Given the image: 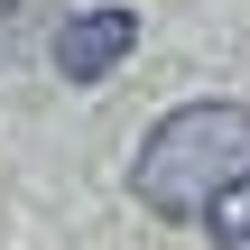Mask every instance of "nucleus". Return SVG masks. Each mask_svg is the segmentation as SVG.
Wrapping results in <instances>:
<instances>
[{"mask_svg": "<svg viewBox=\"0 0 250 250\" xmlns=\"http://www.w3.org/2000/svg\"><path fill=\"white\" fill-rule=\"evenodd\" d=\"M241 176H250V102H186L130 158V195L167 223H204L213 195Z\"/></svg>", "mask_w": 250, "mask_h": 250, "instance_id": "nucleus-1", "label": "nucleus"}, {"mask_svg": "<svg viewBox=\"0 0 250 250\" xmlns=\"http://www.w3.org/2000/svg\"><path fill=\"white\" fill-rule=\"evenodd\" d=\"M130 46H139V9H74L56 28V74L65 83H102Z\"/></svg>", "mask_w": 250, "mask_h": 250, "instance_id": "nucleus-2", "label": "nucleus"}, {"mask_svg": "<svg viewBox=\"0 0 250 250\" xmlns=\"http://www.w3.org/2000/svg\"><path fill=\"white\" fill-rule=\"evenodd\" d=\"M204 232H213L223 250H250V176H241V186H223V195H213V213H204Z\"/></svg>", "mask_w": 250, "mask_h": 250, "instance_id": "nucleus-3", "label": "nucleus"}, {"mask_svg": "<svg viewBox=\"0 0 250 250\" xmlns=\"http://www.w3.org/2000/svg\"><path fill=\"white\" fill-rule=\"evenodd\" d=\"M0 9H19V0H0Z\"/></svg>", "mask_w": 250, "mask_h": 250, "instance_id": "nucleus-4", "label": "nucleus"}]
</instances>
